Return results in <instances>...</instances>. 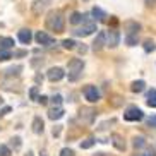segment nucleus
<instances>
[{"label":"nucleus","mask_w":156,"mask_h":156,"mask_svg":"<svg viewBox=\"0 0 156 156\" xmlns=\"http://www.w3.org/2000/svg\"><path fill=\"white\" fill-rule=\"evenodd\" d=\"M46 28L50 29V31H55V33H62L65 28V19L62 16L60 10H51L50 14L46 16Z\"/></svg>","instance_id":"obj_1"},{"label":"nucleus","mask_w":156,"mask_h":156,"mask_svg":"<svg viewBox=\"0 0 156 156\" xmlns=\"http://www.w3.org/2000/svg\"><path fill=\"white\" fill-rule=\"evenodd\" d=\"M124 29H125V43H127L129 46L137 45L139 31H141V24L136 23V21H127V23L124 24Z\"/></svg>","instance_id":"obj_2"},{"label":"nucleus","mask_w":156,"mask_h":156,"mask_svg":"<svg viewBox=\"0 0 156 156\" xmlns=\"http://www.w3.org/2000/svg\"><path fill=\"white\" fill-rule=\"evenodd\" d=\"M94 31H98V29H96V23H94V21H91V19H89V16L84 14V24L81 26V28L74 29V34H76V36H79V38H86V36H89V34H93Z\"/></svg>","instance_id":"obj_3"},{"label":"nucleus","mask_w":156,"mask_h":156,"mask_svg":"<svg viewBox=\"0 0 156 156\" xmlns=\"http://www.w3.org/2000/svg\"><path fill=\"white\" fill-rule=\"evenodd\" d=\"M67 69H69V81H77L83 74V69H84V62L81 58H72L69 60L67 64Z\"/></svg>","instance_id":"obj_4"},{"label":"nucleus","mask_w":156,"mask_h":156,"mask_svg":"<svg viewBox=\"0 0 156 156\" xmlns=\"http://www.w3.org/2000/svg\"><path fill=\"white\" fill-rule=\"evenodd\" d=\"M96 115H98V112L94 110V108H91V106H83V108L79 110L77 120L84 125H91L93 122L96 120Z\"/></svg>","instance_id":"obj_5"},{"label":"nucleus","mask_w":156,"mask_h":156,"mask_svg":"<svg viewBox=\"0 0 156 156\" xmlns=\"http://www.w3.org/2000/svg\"><path fill=\"white\" fill-rule=\"evenodd\" d=\"M142 119H144V113L137 106H129L124 112V120H127V122H141Z\"/></svg>","instance_id":"obj_6"},{"label":"nucleus","mask_w":156,"mask_h":156,"mask_svg":"<svg viewBox=\"0 0 156 156\" xmlns=\"http://www.w3.org/2000/svg\"><path fill=\"white\" fill-rule=\"evenodd\" d=\"M120 43V33L117 28H110L108 33H106V46L110 48H117Z\"/></svg>","instance_id":"obj_7"},{"label":"nucleus","mask_w":156,"mask_h":156,"mask_svg":"<svg viewBox=\"0 0 156 156\" xmlns=\"http://www.w3.org/2000/svg\"><path fill=\"white\" fill-rule=\"evenodd\" d=\"M84 96H86V100L89 101V103H96V101H100L101 94H100V89H98L96 86L89 84V86L84 87Z\"/></svg>","instance_id":"obj_8"},{"label":"nucleus","mask_w":156,"mask_h":156,"mask_svg":"<svg viewBox=\"0 0 156 156\" xmlns=\"http://www.w3.org/2000/svg\"><path fill=\"white\" fill-rule=\"evenodd\" d=\"M51 4V0H34L31 4V12L34 16H41L46 9H48V5Z\"/></svg>","instance_id":"obj_9"},{"label":"nucleus","mask_w":156,"mask_h":156,"mask_svg":"<svg viewBox=\"0 0 156 156\" xmlns=\"http://www.w3.org/2000/svg\"><path fill=\"white\" fill-rule=\"evenodd\" d=\"M34 40H36L38 45H43V46L55 45V38L50 36V34H48V33H45V31H38L36 36H34Z\"/></svg>","instance_id":"obj_10"},{"label":"nucleus","mask_w":156,"mask_h":156,"mask_svg":"<svg viewBox=\"0 0 156 156\" xmlns=\"http://www.w3.org/2000/svg\"><path fill=\"white\" fill-rule=\"evenodd\" d=\"M46 77H48V81H51V83H57V81H62V79L65 77V72L62 67H51L48 72H46Z\"/></svg>","instance_id":"obj_11"},{"label":"nucleus","mask_w":156,"mask_h":156,"mask_svg":"<svg viewBox=\"0 0 156 156\" xmlns=\"http://www.w3.org/2000/svg\"><path fill=\"white\" fill-rule=\"evenodd\" d=\"M106 46V31H100L93 41V50L94 51H100Z\"/></svg>","instance_id":"obj_12"},{"label":"nucleus","mask_w":156,"mask_h":156,"mask_svg":"<svg viewBox=\"0 0 156 156\" xmlns=\"http://www.w3.org/2000/svg\"><path fill=\"white\" fill-rule=\"evenodd\" d=\"M112 144H113L119 151H125V147H127V144H125V139L120 136V134H112Z\"/></svg>","instance_id":"obj_13"},{"label":"nucleus","mask_w":156,"mask_h":156,"mask_svg":"<svg viewBox=\"0 0 156 156\" xmlns=\"http://www.w3.org/2000/svg\"><path fill=\"white\" fill-rule=\"evenodd\" d=\"M64 108L60 105H57V106H51L50 110H48V119L50 120H60L62 117H64Z\"/></svg>","instance_id":"obj_14"},{"label":"nucleus","mask_w":156,"mask_h":156,"mask_svg":"<svg viewBox=\"0 0 156 156\" xmlns=\"http://www.w3.org/2000/svg\"><path fill=\"white\" fill-rule=\"evenodd\" d=\"M17 38H19V41H21V43L29 45V43H31V40H33L31 29H21V31H19V34H17Z\"/></svg>","instance_id":"obj_15"},{"label":"nucleus","mask_w":156,"mask_h":156,"mask_svg":"<svg viewBox=\"0 0 156 156\" xmlns=\"http://www.w3.org/2000/svg\"><path fill=\"white\" fill-rule=\"evenodd\" d=\"M31 127H33V132L34 134H43V130H45V124H43L41 117H34Z\"/></svg>","instance_id":"obj_16"},{"label":"nucleus","mask_w":156,"mask_h":156,"mask_svg":"<svg viewBox=\"0 0 156 156\" xmlns=\"http://www.w3.org/2000/svg\"><path fill=\"white\" fill-rule=\"evenodd\" d=\"M91 16H94V19H96V21H100V23H105L106 17H108V16H106V12H103L100 7H93V9H91Z\"/></svg>","instance_id":"obj_17"},{"label":"nucleus","mask_w":156,"mask_h":156,"mask_svg":"<svg viewBox=\"0 0 156 156\" xmlns=\"http://www.w3.org/2000/svg\"><path fill=\"white\" fill-rule=\"evenodd\" d=\"M14 46V40L9 36H0V48H5V50H10Z\"/></svg>","instance_id":"obj_18"},{"label":"nucleus","mask_w":156,"mask_h":156,"mask_svg":"<svg viewBox=\"0 0 156 156\" xmlns=\"http://www.w3.org/2000/svg\"><path fill=\"white\" fill-rule=\"evenodd\" d=\"M132 146H134V149H142V147L147 146V142H146V139H144V137L136 136V137L132 139Z\"/></svg>","instance_id":"obj_19"},{"label":"nucleus","mask_w":156,"mask_h":156,"mask_svg":"<svg viewBox=\"0 0 156 156\" xmlns=\"http://www.w3.org/2000/svg\"><path fill=\"white\" fill-rule=\"evenodd\" d=\"M144 89H146V83L144 81H134L130 84V91L132 93H142Z\"/></svg>","instance_id":"obj_20"},{"label":"nucleus","mask_w":156,"mask_h":156,"mask_svg":"<svg viewBox=\"0 0 156 156\" xmlns=\"http://www.w3.org/2000/svg\"><path fill=\"white\" fill-rule=\"evenodd\" d=\"M23 70L21 65H16V67H10V69L4 70V77H14V76H19V72Z\"/></svg>","instance_id":"obj_21"},{"label":"nucleus","mask_w":156,"mask_h":156,"mask_svg":"<svg viewBox=\"0 0 156 156\" xmlns=\"http://www.w3.org/2000/svg\"><path fill=\"white\" fill-rule=\"evenodd\" d=\"M146 103H147V106H151V108H156V89H151V91L147 93Z\"/></svg>","instance_id":"obj_22"},{"label":"nucleus","mask_w":156,"mask_h":156,"mask_svg":"<svg viewBox=\"0 0 156 156\" xmlns=\"http://www.w3.org/2000/svg\"><path fill=\"white\" fill-rule=\"evenodd\" d=\"M132 156H156L154 154V149H153L151 146H146V147H142V151L141 149H137V153Z\"/></svg>","instance_id":"obj_23"},{"label":"nucleus","mask_w":156,"mask_h":156,"mask_svg":"<svg viewBox=\"0 0 156 156\" xmlns=\"http://www.w3.org/2000/svg\"><path fill=\"white\" fill-rule=\"evenodd\" d=\"M79 23H84V14H81V12H72V16H70V24H79Z\"/></svg>","instance_id":"obj_24"},{"label":"nucleus","mask_w":156,"mask_h":156,"mask_svg":"<svg viewBox=\"0 0 156 156\" xmlns=\"http://www.w3.org/2000/svg\"><path fill=\"white\" fill-rule=\"evenodd\" d=\"M96 144V139L94 137H87V139H84L83 142H81V149H89V147H93Z\"/></svg>","instance_id":"obj_25"},{"label":"nucleus","mask_w":156,"mask_h":156,"mask_svg":"<svg viewBox=\"0 0 156 156\" xmlns=\"http://www.w3.org/2000/svg\"><path fill=\"white\" fill-rule=\"evenodd\" d=\"M76 45H77V43L74 41V40H64V41H62V46H64L65 50H74Z\"/></svg>","instance_id":"obj_26"},{"label":"nucleus","mask_w":156,"mask_h":156,"mask_svg":"<svg viewBox=\"0 0 156 156\" xmlns=\"http://www.w3.org/2000/svg\"><path fill=\"white\" fill-rule=\"evenodd\" d=\"M12 58V53L5 48H0V60H10Z\"/></svg>","instance_id":"obj_27"},{"label":"nucleus","mask_w":156,"mask_h":156,"mask_svg":"<svg viewBox=\"0 0 156 156\" xmlns=\"http://www.w3.org/2000/svg\"><path fill=\"white\" fill-rule=\"evenodd\" d=\"M144 50H146V51H153V50H156V45L151 41V40H147V41H144Z\"/></svg>","instance_id":"obj_28"},{"label":"nucleus","mask_w":156,"mask_h":156,"mask_svg":"<svg viewBox=\"0 0 156 156\" xmlns=\"http://www.w3.org/2000/svg\"><path fill=\"white\" fill-rule=\"evenodd\" d=\"M29 98L31 100H38V86H33L29 89Z\"/></svg>","instance_id":"obj_29"},{"label":"nucleus","mask_w":156,"mask_h":156,"mask_svg":"<svg viewBox=\"0 0 156 156\" xmlns=\"http://www.w3.org/2000/svg\"><path fill=\"white\" fill-rule=\"evenodd\" d=\"M12 154V153H10V149L7 146H4V144H2V146H0V156H10Z\"/></svg>","instance_id":"obj_30"},{"label":"nucleus","mask_w":156,"mask_h":156,"mask_svg":"<svg viewBox=\"0 0 156 156\" xmlns=\"http://www.w3.org/2000/svg\"><path fill=\"white\" fill-rule=\"evenodd\" d=\"M60 156H74V151L70 147H64V149L60 151Z\"/></svg>","instance_id":"obj_31"},{"label":"nucleus","mask_w":156,"mask_h":156,"mask_svg":"<svg viewBox=\"0 0 156 156\" xmlns=\"http://www.w3.org/2000/svg\"><path fill=\"white\" fill-rule=\"evenodd\" d=\"M60 103H62V96H60V94H55V96L51 98V105H53V106L60 105Z\"/></svg>","instance_id":"obj_32"},{"label":"nucleus","mask_w":156,"mask_h":156,"mask_svg":"<svg viewBox=\"0 0 156 156\" xmlns=\"http://www.w3.org/2000/svg\"><path fill=\"white\" fill-rule=\"evenodd\" d=\"M146 124L149 125V127H154V129H156V115H153V117H149V119L146 120Z\"/></svg>","instance_id":"obj_33"},{"label":"nucleus","mask_w":156,"mask_h":156,"mask_svg":"<svg viewBox=\"0 0 156 156\" xmlns=\"http://www.w3.org/2000/svg\"><path fill=\"white\" fill-rule=\"evenodd\" d=\"M10 144H12V146H14L16 149H19V147H21V139H19V137L10 139Z\"/></svg>","instance_id":"obj_34"},{"label":"nucleus","mask_w":156,"mask_h":156,"mask_svg":"<svg viewBox=\"0 0 156 156\" xmlns=\"http://www.w3.org/2000/svg\"><path fill=\"white\" fill-rule=\"evenodd\" d=\"M38 103H41V105H46V103H48V98L45 96V94H41V96H38Z\"/></svg>","instance_id":"obj_35"},{"label":"nucleus","mask_w":156,"mask_h":156,"mask_svg":"<svg viewBox=\"0 0 156 156\" xmlns=\"http://www.w3.org/2000/svg\"><path fill=\"white\" fill-rule=\"evenodd\" d=\"M10 110H12V108H10V106H5V108H2V110H0V119H2V117H4V115L10 113Z\"/></svg>","instance_id":"obj_36"},{"label":"nucleus","mask_w":156,"mask_h":156,"mask_svg":"<svg viewBox=\"0 0 156 156\" xmlns=\"http://www.w3.org/2000/svg\"><path fill=\"white\" fill-rule=\"evenodd\" d=\"M144 4H146V7H156V0H144Z\"/></svg>","instance_id":"obj_37"},{"label":"nucleus","mask_w":156,"mask_h":156,"mask_svg":"<svg viewBox=\"0 0 156 156\" xmlns=\"http://www.w3.org/2000/svg\"><path fill=\"white\" fill-rule=\"evenodd\" d=\"M60 130H62V127H60V125H57V127H53V132H51V134L57 137V136H60Z\"/></svg>","instance_id":"obj_38"},{"label":"nucleus","mask_w":156,"mask_h":156,"mask_svg":"<svg viewBox=\"0 0 156 156\" xmlns=\"http://www.w3.org/2000/svg\"><path fill=\"white\" fill-rule=\"evenodd\" d=\"M24 55H28V51H24V50L14 51V57H24Z\"/></svg>","instance_id":"obj_39"},{"label":"nucleus","mask_w":156,"mask_h":156,"mask_svg":"<svg viewBox=\"0 0 156 156\" xmlns=\"http://www.w3.org/2000/svg\"><path fill=\"white\" fill-rule=\"evenodd\" d=\"M86 50H87V48H86V46H79V51H81V53H86Z\"/></svg>","instance_id":"obj_40"},{"label":"nucleus","mask_w":156,"mask_h":156,"mask_svg":"<svg viewBox=\"0 0 156 156\" xmlns=\"http://www.w3.org/2000/svg\"><path fill=\"white\" fill-rule=\"evenodd\" d=\"M93 156H112V154H106V153H96V154H93Z\"/></svg>","instance_id":"obj_41"},{"label":"nucleus","mask_w":156,"mask_h":156,"mask_svg":"<svg viewBox=\"0 0 156 156\" xmlns=\"http://www.w3.org/2000/svg\"><path fill=\"white\" fill-rule=\"evenodd\" d=\"M41 156H46V153H45V151H43V153H41Z\"/></svg>","instance_id":"obj_42"},{"label":"nucleus","mask_w":156,"mask_h":156,"mask_svg":"<svg viewBox=\"0 0 156 156\" xmlns=\"http://www.w3.org/2000/svg\"><path fill=\"white\" fill-rule=\"evenodd\" d=\"M84 2H87V0H84Z\"/></svg>","instance_id":"obj_43"}]
</instances>
